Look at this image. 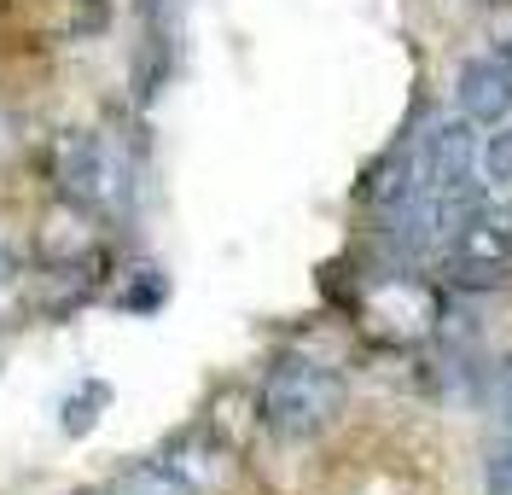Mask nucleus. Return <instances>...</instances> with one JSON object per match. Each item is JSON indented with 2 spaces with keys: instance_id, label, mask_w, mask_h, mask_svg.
Segmentation results:
<instances>
[{
  "instance_id": "obj_1",
  "label": "nucleus",
  "mask_w": 512,
  "mask_h": 495,
  "mask_svg": "<svg viewBox=\"0 0 512 495\" xmlns=\"http://www.w3.org/2000/svg\"><path fill=\"white\" fill-rule=\"evenodd\" d=\"M344 414V373L315 356H280L262 379V420L274 437L303 443Z\"/></svg>"
},
{
  "instance_id": "obj_2",
  "label": "nucleus",
  "mask_w": 512,
  "mask_h": 495,
  "mask_svg": "<svg viewBox=\"0 0 512 495\" xmlns=\"http://www.w3.org/2000/svg\"><path fill=\"white\" fill-rule=\"evenodd\" d=\"M414 164V198H448V204H478V140L466 117H425L408 140Z\"/></svg>"
},
{
  "instance_id": "obj_3",
  "label": "nucleus",
  "mask_w": 512,
  "mask_h": 495,
  "mask_svg": "<svg viewBox=\"0 0 512 495\" xmlns=\"http://www.w3.org/2000/svg\"><path fill=\"white\" fill-rule=\"evenodd\" d=\"M59 187L82 210H111L128 198V158L105 134H70L59 146Z\"/></svg>"
},
{
  "instance_id": "obj_4",
  "label": "nucleus",
  "mask_w": 512,
  "mask_h": 495,
  "mask_svg": "<svg viewBox=\"0 0 512 495\" xmlns=\"http://www.w3.org/2000/svg\"><path fill=\"white\" fill-rule=\"evenodd\" d=\"M512 268V204H478L472 222L454 233V251H448V274L454 286H507Z\"/></svg>"
},
{
  "instance_id": "obj_5",
  "label": "nucleus",
  "mask_w": 512,
  "mask_h": 495,
  "mask_svg": "<svg viewBox=\"0 0 512 495\" xmlns=\"http://www.w3.org/2000/svg\"><path fill=\"white\" fill-rule=\"evenodd\" d=\"M454 105L466 123H501L512 111V70L495 59H466L454 76Z\"/></svg>"
},
{
  "instance_id": "obj_6",
  "label": "nucleus",
  "mask_w": 512,
  "mask_h": 495,
  "mask_svg": "<svg viewBox=\"0 0 512 495\" xmlns=\"http://www.w3.org/2000/svg\"><path fill=\"white\" fill-rule=\"evenodd\" d=\"M111 495H192V490L163 461H152V466H134V472H123Z\"/></svg>"
},
{
  "instance_id": "obj_7",
  "label": "nucleus",
  "mask_w": 512,
  "mask_h": 495,
  "mask_svg": "<svg viewBox=\"0 0 512 495\" xmlns=\"http://www.w3.org/2000/svg\"><path fill=\"white\" fill-rule=\"evenodd\" d=\"M483 175L501 181V187L512 181V123H501V129L483 140Z\"/></svg>"
},
{
  "instance_id": "obj_8",
  "label": "nucleus",
  "mask_w": 512,
  "mask_h": 495,
  "mask_svg": "<svg viewBox=\"0 0 512 495\" xmlns=\"http://www.w3.org/2000/svg\"><path fill=\"white\" fill-rule=\"evenodd\" d=\"M483 495H512V431L489 449V461H483Z\"/></svg>"
},
{
  "instance_id": "obj_9",
  "label": "nucleus",
  "mask_w": 512,
  "mask_h": 495,
  "mask_svg": "<svg viewBox=\"0 0 512 495\" xmlns=\"http://www.w3.org/2000/svg\"><path fill=\"white\" fill-rule=\"evenodd\" d=\"M105 385H88V396H70V408H64V431H70V437H76V431H94V408H105Z\"/></svg>"
},
{
  "instance_id": "obj_10",
  "label": "nucleus",
  "mask_w": 512,
  "mask_h": 495,
  "mask_svg": "<svg viewBox=\"0 0 512 495\" xmlns=\"http://www.w3.org/2000/svg\"><path fill=\"white\" fill-rule=\"evenodd\" d=\"M501 414H507V431H512V367L501 373Z\"/></svg>"
}]
</instances>
